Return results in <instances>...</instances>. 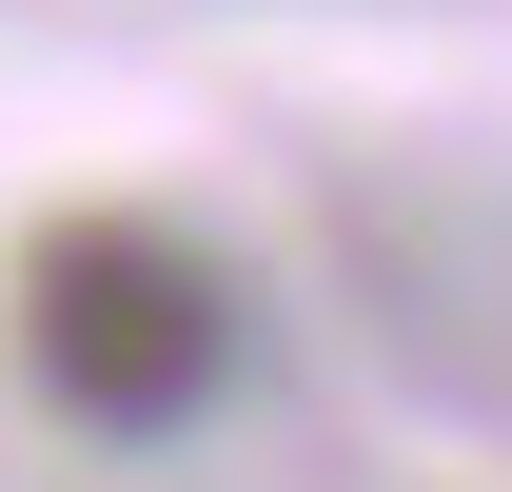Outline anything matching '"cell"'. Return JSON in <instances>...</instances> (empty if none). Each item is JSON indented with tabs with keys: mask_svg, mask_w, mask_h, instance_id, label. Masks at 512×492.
I'll list each match as a JSON object with an SVG mask.
<instances>
[{
	"mask_svg": "<svg viewBox=\"0 0 512 492\" xmlns=\"http://www.w3.org/2000/svg\"><path fill=\"white\" fill-rule=\"evenodd\" d=\"M20 374L79 433H178L237 374V276L197 237H158V217H60L20 256Z\"/></svg>",
	"mask_w": 512,
	"mask_h": 492,
	"instance_id": "1",
	"label": "cell"
}]
</instances>
